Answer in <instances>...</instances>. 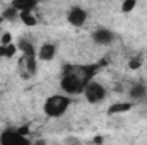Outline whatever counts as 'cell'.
I'll return each mask as SVG.
<instances>
[{
  "label": "cell",
  "mask_w": 147,
  "mask_h": 145,
  "mask_svg": "<svg viewBox=\"0 0 147 145\" xmlns=\"http://www.w3.org/2000/svg\"><path fill=\"white\" fill-rule=\"evenodd\" d=\"M99 63H86V65H75L69 63L63 67L60 77V89L62 92L69 96H80L86 89V85L96 77L99 72Z\"/></svg>",
  "instance_id": "obj_1"
},
{
  "label": "cell",
  "mask_w": 147,
  "mask_h": 145,
  "mask_svg": "<svg viewBox=\"0 0 147 145\" xmlns=\"http://www.w3.org/2000/svg\"><path fill=\"white\" fill-rule=\"evenodd\" d=\"M70 106H72V96H69L65 92H58V94H51L45 99L43 113L48 118H62Z\"/></svg>",
  "instance_id": "obj_2"
},
{
  "label": "cell",
  "mask_w": 147,
  "mask_h": 145,
  "mask_svg": "<svg viewBox=\"0 0 147 145\" xmlns=\"http://www.w3.org/2000/svg\"><path fill=\"white\" fill-rule=\"evenodd\" d=\"M82 96L86 97V101H87L89 104H99V103L106 101V97H108V89H106L101 82H98V80L92 79V80L86 85Z\"/></svg>",
  "instance_id": "obj_3"
},
{
  "label": "cell",
  "mask_w": 147,
  "mask_h": 145,
  "mask_svg": "<svg viewBox=\"0 0 147 145\" xmlns=\"http://www.w3.org/2000/svg\"><path fill=\"white\" fill-rule=\"evenodd\" d=\"M0 144L2 145H28L31 144L29 137L21 133L19 128H5L0 132Z\"/></svg>",
  "instance_id": "obj_4"
},
{
  "label": "cell",
  "mask_w": 147,
  "mask_h": 145,
  "mask_svg": "<svg viewBox=\"0 0 147 145\" xmlns=\"http://www.w3.org/2000/svg\"><path fill=\"white\" fill-rule=\"evenodd\" d=\"M87 19H89V12L82 5H72L67 12V22L72 28H82L87 22Z\"/></svg>",
  "instance_id": "obj_5"
},
{
  "label": "cell",
  "mask_w": 147,
  "mask_h": 145,
  "mask_svg": "<svg viewBox=\"0 0 147 145\" xmlns=\"http://www.w3.org/2000/svg\"><path fill=\"white\" fill-rule=\"evenodd\" d=\"M91 38H92V41H94L98 46H110V44L115 43L116 34L111 31L110 28H103V26H101V28H98L96 31H92Z\"/></svg>",
  "instance_id": "obj_6"
},
{
  "label": "cell",
  "mask_w": 147,
  "mask_h": 145,
  "mask_svg": "<svg viewBox=\"0 0 147 145\" xmlns=\"http://www.w3.org/2000/svg\"><path fill=\"white\" fill-rule=\"evenodd\" d=\"M57 53H58L57 44H55V43H51V41H46V43H43V44H39V46H38L36 56H38V60H39V62H51V60H55Z\"/></svg>",
  "instance_id": "obj_7"
},
{
  "label": "cell",
  "mask_w": 147,
  "mask_h": 145,
  "mask_svg": "<svg viewBox=\"0 0 147 145\" xmlns=\"http://www.w3.org/2000/svg\"><path fill=\"white\" fill-rule=\"evenodd\" d=\"M128 97L132 103H140L147 97V85L142 82H137L134 84L130 89H128Z\"/></svg>",
  "instance_id": "obj_8"
},
{
  "label": "cell",
  "mask_w": 147,
  "mask_h": 145,
  "mask_svg": "<svg viewBox=\"0 0 147 145\" xmlns=\"http://www.w3.org/2000/svg\"><path fill=\"white\" fill-rule=\"evenodd\" d=\"M134 108V103L132 101H118V103H113L108 106L106 109V114L113 116V114H121V113H128L130 109Z\"/></svg>",
  "instance_id": "obj_9"
},
{
  "label": "cell",
  "mask_w": 147,
  "mask_h": 145,
  "mask_svg": "<svg viewBox=\"0 0 147 145\" xmlns=\"http://www.w3.org/2000/svg\"><path fill=\"white\" fill-rule=\"evenodd\" d=\"M10 5L16 7L19 12H33L39 5V0H10Z\"/></svg>",
  "instance_id": "obj_10"
},
{
  "label": "cell",
  "mask_w": 147,
  "mask_h": 145,
  "mask_svg": "<svg viewBox=\"0 0 147 145\" xmlns=\"http://www.w3.org/2000/svg\"><path fill=\"white\" fill-rule=\"evenodd\" d=\"M17 48H19V51H21L22 55H26V56H31V55H36L38 53V48L34 46V43H33L31 39H26V38H21V39L17 41Z\"/></svg>",
  "instance_id": "obj_11"
},
{
  "label": "cell",
  "mask_w": 147,
  "mask_h": 145,
  "mask_svg": "<svg viewBox=\"0 0 147 145\" xmlns=\"http://www.w3.org/2000/svg\"><path fill=\"white\" fill-rule=\"evenodd\" d=\"M24 58V67H26V72H28V75L29 77H34L38 73V56L36 55H31V56H26V55H22Z\"/></svg>",
  "instance_id": "obj_12"
},
{
  "label": "cell",
  "mask_w": 147,
  "mask_h": 145,
  "mask_svg": "<svg viewBox=\"0 0 147 145\" xmlns=\"http://www.w3.org/2000/svg\"><path fill=\"white\" fill-rule=\"evenodd\" d=\"M19 51V48H17V43H7V44H2L0 43V60H3V58H12V56H16V53Z\"/></svg>",
  "instance_id": "obj_13"
},
{
  "label": "cell",
  "mask_w": 147,
  "mask_h": 145,
  "mask_svg": "<svg viewBox=\"0 0 147 145\" xmlns=\"http://www.w3.org/2000/svg\"><path fill=\"white\" fill-rule=\"evenodd\" d=\"M19 21L24 26H28V28L38 26V17H36V14H34V10L33 12H19Z\"/></svg>",
  "instance_id": "obj_14"
},
{
  "label": "cell",
  "mask_w": 147,
  "mask_h": 145,
  "mask_svg": "<svg viewBox=\"0 0 147 145\" xmlns=\"http://www.w3.org/2000/svg\"><path fill=\"white\" fill-rule=\"evenodd\" d=\"M2 17H3L5 22H16V21H19V10L9 3V5L2 10Z\"/></svg>",
  "instance_id": "obj_15"
},
{
  "label": "cell",
  "mask_w": 147,
  "mask_h": 145,
  "mask_svg": "<svg viewBox=\"0 0 147 145\" xmlns=\"http://www.w3.org/2000/svg\"><path fill=\"white\" fill-rule=\"evenodd\" d=\"M135 7H137V0H123L120 5V10L121 14H130L135 10Z\"/></svg>",
  "instance_id": "obj_16"
},
{
  "label": "cell",
  "mask_w": 147,
  "mask_h": 145,
  "mask_svg": "<svg viewBox=\"0 0 147 145\" xmlns=\"http://www.w3.org/2000/svg\"><path fill=\"white\" fill-rule=\"evenodd\" d=\"M142 67V56H132L130 60H128V68L130 70H139Z\"/></svg>",
  "instance_id": "obj_17"
},
{
  "label": "cell",
  "mask_w": 147,
  "mask_h": 145,
  "mask_svg": "<svg viewBox=\"0 0 147 145\" xmlns=\"http://www.w3.org/2000/svg\"><path fill=\"white\" fill-rule=\"evenodd\" d=\"M0 43H2V44L12 43V34H10V33H3V34H2V38H0Z\"/></svg>",
  "instance_id": "obj_18"
},
{
  "label": "cell",
  "mask_w": 147,
  "mask_h": 145,
  "mask_svg": "<svg viewBox=\"0 0 147 145\" xmlns=\"http://www.w3.org/2000/svg\"><path fill=\"white\" fill-rule=\"evenodd\" d=\"M94 142H98V144H99V142H103V137H96V138H94Z\"/></svg>",
  "instance_id": "obj_19"
},
{
  "label": "cell",
  "mask_w": 147,
  "mask_h": 145,
  "mask_svg": "<svg viewBox=\"0 0 147 145\" xmlns=\"http://www.w3.org/2000/svg\"><path fill=\"white\" fill-rule=\"evenodd\" d=\"M5 21H3V17H2V14H0V28H2V24H3Z\"/></svg>",
  "instance_id": "obj_20"
}]
</instances>
